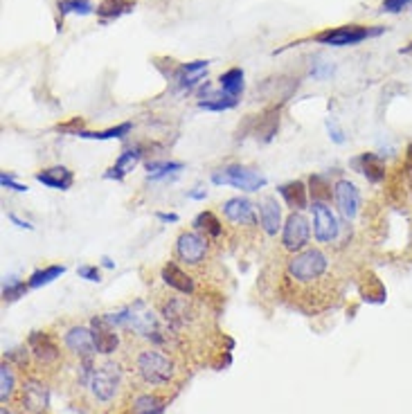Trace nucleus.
<instances>
[{
    "instance_id": "1",
    "label": "nucleus",
    "mask_w": 412,
    "mask_h": 414,
    "mask_svg": "<svg viewBox=\"0 0 412 414\" xmlns=\"http://www.w3.org/2000/svg\"><path fill=\"white\" fill-rule=\"evenodd\" d=\"M343 293V279L334 259L322 248H306L286 262L279 277V295L297 311L320 313L331 308Z\"/></svg>"
},
{
    "instance_id": "2",
    "label": "nucleus",
    "mask_w": 412,
    "mask_h": 414,
    "mask_svg": "<svg viewBox=\"0 0 412 414\" xmlns=\"http://www.w3.org/2000/svg\"><path fill=\"white\" fill-rule=\"evenodd\" d=\"M119 358L126 365L135 392L158 394L167 399L169 392H176L187 378V365L181 352H174L172 347L126 340Z\"/></svg>"
},
{
    "instance_id": "3",
    "label": "nucleus",
    "mask_w": 412,
    "mask_h": 414,
    "mask_svg": "<svg viewBox=\"0 0 412 414\" xmlns=\"http://www.w3.org/2000/svg\"><path fill=\"white\" fill-rule=\"evenodd\" d=\"M153 304H156L160 318L174 331L176 338L194 336L205 331V311L196 299L187 297L179 290H153Z\"/></svg>"
},
{
    "instance_id": "4",
    "label": "nucleus",
    "mask_w": 412,
    "mask_h": 414,
    "mask_svg": "<svg viewBox=\"0 0 412 414\" xmlns=\"http://www.w3.org/2000/svg\"><path fill=\"white\" fill-rule=\"evenodd\" d=\"M59 343L68 363H88L95 360L97 356L93 329L84 327V324H68L63 334H59Z\"/></svg>"
},
{
    "instance_id": "5",
    "label": "nucleus",
    "mask_w": 412,
    "mask_h": 414,
    "mask_svg": "<svg viewBox=\"0 0 412 414\" xmlns=\"http://www.w3.org/2000/svg\"><path fill=\"white\" fill-rule=\"evenodd\" d=\"M176 257L190 273L203 271L209 264V241L198 232H183L176 241Z\"/></svg>"
},
{
    "instance_id": "6",
    "label": "nucleus",
    "mask_w": 412,
    "mask_h": 414,
    "mask_svg": "<svg viewBox=\"0 0 412 414\" xmlns=\"http://www.w3.org/2000/svg\"><path fill=\"white\" fill-rule=\"evenodd\" d=\"M16 403L21 405L25 414H43L47 410V403H50V396H47V387L43 383V378L36 374H30L19 387Z\"/></svg>"
},
{
    "instance_id": "7",
    "label": "nucleus",
    "mask_w": 412,
    "mask_h": 414,
    "mask_svg": "<svg viewBox=\"0 0 412 414\" xmlns=\"http://www.w3.org/2000/svg\"><path fill=\"white\" fill-rule=\"evenodd\" d=\"M212 183L214 185H232L237 189L244 192H257L266 185V178L257 172H250V169H244L239 165H230L221 169V172L212 174Z\"/></svg>"
},
{
    "instance_id": "8",
    "label": "nucleus",
    "mask_w": 412,
    "mask_h": 414,
    "mask_svg": "<svg viewBox=\"0 0 412 414\" xmlns=\"http://www.w3.org/2000/svg\"><path fill=\"white\" fill-rule=\"evenodd\" d=\"M383 27H363V25H343L336 30H327L316 36L318 43L322 45H334V47H345V45H356L360 41L369 36H378Z\"/></svg>"
},
{
    "instance_id": "9",
    "label": "nucleus",
    "mask_w": 412,
    "mask_h": 414,
    "mask_svg": "<svg viewBox=\"0 0 412 414\" xmlns=\"http://www.w3.org/2000/svg\"><path fill=\"white\" fill-rule=\"evenodd\" d=\"M309 237H311L309 221H306L302 214L293 212L286 218V225L284 230H282V248H284L286 253L297 255L309 246Z\"/></svg>"
},
{
    "instance_id": "10",
    "label": "nucleus",
    "mask_w": 412,
    "mask_h": 414,
    "mask_svg": "<svg viewBox=\"0 0 412 414\" xmlns=\"http://www.w3.org/2000/svg\"><path fill=\"white\" fill-rule=\"evenodd\" d=\"M91 329H93V338H95V347H97V354L100 356H113V354H119L122 352V343H119V331L117 327L113 324L111 318L106 315H100L91 322Z\"/></svg>"
},
{
    "instance_id": "11",
    "label": "nucleus",
    "mask_w": 412,
    "mask_h": 414,
    "mask_svg": "<svg viewBox=\"0 0 412 414\" xmlns=\"http://www.w3.org/2000/svg\"><path fill=\"white\" fill-rule=\"evenodd\" d=\"M313 232H316V239L318 243H331L338 237V225L334 212L327 207V203H320V200H313Z\"/></svg>"
},
{
    "instance_id": "12",
    "label": "nucleus",
    "mask_w": 412,
    "mask_h": 414,
    "mask_svg": "<svg viewBox=\"0 0 412 414\" xmlns=\"http://www.w3.org/2000/svg\"><path fill=\"white\" fill-rule=\"evenodd\" d=\"M334 196H336V205L341 209V214L347 221H354L360 212V192L356 185L350 181H338L334 187Z\"/></svg>"
},
{
    "instance_id": "13",
    "label": "nucleus",
    "mask_w": 412,
    "mask_h": 414,
    "mask_svg": "<svg viewBox=\"0 0 412 414\" xmlns=\"http://www.w3.org/2000/svg\"><path fill=\"white\" fill-rule=\"evenodd\" d=\"M223 214L230 223L237 227H246V230H255L257 218L253 212V205L246 198H230L223 203Z\"/></svg>"
},
{
    "instance_id": "14",
    "label": "nucleus",
    "mask_w": 412,
    "mask_h": 414,
    "mask_svg": "<svg viewBox=\"0 0 412 414\" xmlns=\"http://www.w3.org/2000/svg\"><path fill=\"white\" fill-rule=\"evenodd\" d=\"M163 281L167 284L169 288L179 290V293H185V295H194V290H196L194 275L190 271H185V268L179 266L176 262H169L163 268Z\"/></svg>"
},
{
    "instance_id": "15",
    "label": "nucleus",
    "mask_w": 412,
    "mask_h": 414,
    "mask_svg": "<svg viewBox=\"0 0 412 414\" xmlns=\"http://www.w3.org/2000/svg\"><path fill=\"white\" fill-rule=\"evenodd\" d=\"M352 165L356 167L369 183H381L385 178V165L376 153H363V156H358Z\"/></svg>"
},
{
    "instance_id": "16",
    "label": "nucleus",
    "mask_w": 412,
    "mask_h": 414,
    "mask_svg": "<svg viewBox=\"0 0 412 414\" xmlns=\"http://www.w3.org/2000/svg\"><path fill=\"white\" fill-rule=\"evenodd\" d=\"M36 181L47 185V187H52V189H68L75 178H72V172L66 167H50V169L38 172Z\"/></svg>"
},
{
    "instance_id": "17",
    "label": "nucleus",
    "mask_w": 412,
    "mask_h": 414,
    "mask_svg": "<svg viewBox=\"0 0 412 414\" xmlns=\"http://www.w3.org/2000/svg\"><path fill=\"white\" fill-rule=\"evenodd\" d=\"M260 218L266 234H275L282 225V209L275 198H264L260 205Z\"/></svg>"
},
{
    "instance_id": "18",
    "label": "nucleus",
    "mask_w": 412,
    "mask_h": 414,
    "mask_svg": "<svg viewBox=\"0 0 412 414\" xmlns=\"http://www.w3.org/2000/svg\"><path fill=\"white\" fill-rule=\"evenodd\" d=\"M194 227H196V232L201 234V237H205L209 243H212L214 239H219L223 234V225H221L219 218H216L214 212H201L196 218H194Z\"/></svg>"
},
{
    "instance_id": "19",
    "label": "nucleus",
    "mask_w": 412,
    "mask_h": 414,
    "mask_svg": "<svg viewBox=\"0 0 412 414\" xmlns=\"http://www.w3.org/2000/svg\"><path fill=\"white\" fill-rule=\"evenodd\" d=\"M207 66H209V61H192V63H185V66L179 70V75H176V81H179V86H181V88H192L194 84H198V81L207 75Z\"/></svg>"
},
{
    "instance_id": "20",
    "label": "nucleus",
    "mask_w": 412,
    "mask_h": 414,
    "mask_svg": "<svg viewBox=\"0 0 412 414\" xmlns=\"http://www.w3.org/2000/svg\"><path fill=\"white\" fill-rule=\"evenodd\" d=\"M137 160H140V149H128L124 151L122 156H119V160L113 165L108 172H106V178H115V181H122V178L133 172V167L137 165Z\"/></svg>"
},
{
    "instance_id": "21",
    "label": "nucleus",
    "mask_w": 412,
    "mask_h": 414,
    "mask_svg": "<svg viewBox=\"0 0 412 414\" xmlns=\"http://www.w3.org/2000/svg\"><path fill=\"white\" fill-rule=\"evenodd\" d=\"M279 194L284 196V200L293 209H304L306 205H309V198H306V187H304V183H300V181L288 183V185H284V187H279Z\"/></svg>"
},
{
    "instance_id": "22",
    "label": "nucleus",
    "mask_w": 412,
    "mask_h": 414,
    "mask_svg": "<svg viewBox=\"0 0 412 414\" xmlns=\"http://www.w3.org/2000/svg\"><path fill=\"white\" fill-rule=\"evenodd\" d=\"M0 392H3V403L10 405L16 403V396H19V387H16V376H14V369L12 365L3 363V367H0Z\"/></svg>"
},
{
    "instance_id": "23",
    "label": "nucleus",
    "mask_w": 412,
    "mask_h": 414,
    "mask_svg": "<svg viewBox=\"0 0 412 414\" xmlns=\"http://www.w3.org/2000/svg\"><path fill=\"white\" fill-rule=\"evenodd\" d=\"M219 84H221V91H223L225 95L234 97V100H237V95L244 91V70H239V68L228 70L225 75H221Z\"/></svg>"
},
{
    "instance_id": "24",
    "label": "nucleus",
    "mask_w": 412,
    "mask_h": 414,
    "mask_svg": "<svg viewBox=\"0 0 412 414\" xmlns=\"http://www.w3.org/2000/svg\"><path fill=\"white\" fill-rule=\"evenodd\" d=\"M63 273H66V268H63V266H47L45 271H36L34 275H32L27 286L30 288H38V286H43V284H50L52 279H56Z\"/></svg>"
},
{
    "instance_id": "25",
    "label": "nucleus",
    "mask_w": 412,
    "mask_h": 414,
    "mask_svg": "<svg viewBox=\"0 0 412 414\" xmlns=\"http://www.w3.org/2000/svg\"><path fill=\"white\" fill-rule=\"evenodd\" d=\"M128 131H131V124H119L115 128H106V131H95V133H88V131H79L77 135L82 137H91V140H111V137H122L126 135Z\"/></svg>"
},
{
    "instance_id": "26",
    "label": "nucleus",
    "mask_w": 412,
    "mask_h": 414,
    "mask_svg": "<svg viewBox=\"0 0 412 414\" xmlns=\"http://www.w3.org/2000/svg\"><path fill=\"white\" fill-rule=\"evenodd\" d=\"M128 7H131L128 0H104V3L97 7V14L104 16V19H111V16H117V14L126 12Z\"/></svg>"
},
{
    "instance_id": "27",
    "label": "nucleus",
    "mask_w": 412,
    "mask_h": 414,
    "mask_svg": "<svg viewBox=\"0 0 412 414\" xmlns=\"http://www.w3.org/2000/svg\"><path fill=\"white\" fill-rule=\"evenodd\" d=\"M181 169H183L181 162H149L147 165L149 178H160V176H167L172 172H181Z\"/></svg>"
},
{
    "instance_id": "28",
    "label": "nucleus",
    "mask_w": 412,
    "mask_h": 414,
    "mask_svg": "<svg viewBox=\"0 0 412 414\" xmlns=\"http://www.w3.org/2000/svg\"><path fill=\"white\" fill-rule=\"evenodd\" d=\"M59 10L61 14H91L93 5L86 3V0H61Z\"/></svg>"
},
{
    "instance_id": "29",
    "label": "nucleus",
    "mask_w": 412,
    "mask_h": 414,
    "mask_svg": "<svg viewBox=\"0 0 412 414\" xmlns=\"http://www.w3.org/2000/svg\"><path fill=\"white\" fill-rule=\"evenodd\" d=\"M311 194H313V200H320V203H327L331 198L329 185L322 181L320 176H313L311 178Z\"/></svg>"
},
{
    "instance_id": "30",
    "label": "nucleus",
    "mask_w": 412,
    "mask_h": 414,
    "mask_svg": "<svg viewBox=\"0 0 412 414\" xmlns=\"http://www.w3.org/2000/svg\"><path fill=\"white\" fill-rule=\"evenodd\" d=\"M412 7V0H385L381 5V12H387V14H399L403 10H408Z\"/></svg>"
},
{
    "instance_id": "31",
    "label": "nucleus",
    "mask_w": 412,
    "mask_h": 414,
    "mask_svg": "<svg viewBox=\"0 0 412 414\" xmlns=\"http://www.w3.org/2000/svg\"><path fill=\"white\" fill-rule=\"evenodd\" d=\"M79 275H82L84 279L100 281V271H97L95 266H82V268H79Z\"/></svg>"
},
{
    "instance_id": "32",
    "label": "nucleus",
    "mask_w": 412,
    "mask_h": 414,
    "mask_svg": "<svg viewBox=\"0 0 412 414\" xmlns=\"http://www.w3.org/2000/svg\"><path fill=\"white\" fill-rule=\"evenodd\" d=\"M0 183H3V187H10V189H16V192H27V187L25 185H19V183H14L10 176L7 174H3L0 176Z\"/></svg>"
},
{
    "instance_id": "33",
    "label": "nucleus",
    "mask_w": 412,
    "mask_h": 414,
    "mask_svg": "<svg viewBox=\"0 0 412 414\" xmlns=\"http://www.w3.org/2000/svg\"><path fill=\"white\" fill-rule=\"evenodd\" d=\"M403 172H406V176L412 178V144L406 149V160H403Z\"/></svg>"
},
{
    "instance_id": "34",
    "label": "nucleus",
    "mask_w": 412,
    "mask_h": 414,
    "mask_svg": "<svg viewBox=\"0 0 412 414\" xmlns=\"http://www.w3.org/2000/svg\"><path fill=\"white\" fill-rule=\"evenodd\" d=\"M327 126H329V133H331V137H334L336 142H343V133L338 131V126L334 124V122L329 119V122H327Z\"/></svg>"
},
{
    "instance_id": "35",
    "label": "nucleus",
    "mask_w": 412,
    "mask_h": 414,
    "mask_svg": "<svg viewBox=\"0 0 412 414\" xmlns=\"http://www.w3.org/2000/svg\"><path fill=\"white\" fill-rule=\"evenodd\" d=\"M158 218H160V221H179V216H176V214H158Z\"/></svg>"
},
{
    "instance_id": "36",
    "label": "nucleus",
    "mask_w": 412,
    "mask_h": 414,
    "mask_svg": "<svg viewBox=\"0 0 412 414\" xmlns=\"http://www.w3.org/2000/svg\"><path fill=\"white\" fill-rule=\"evenodd\" d=\"M10 218H12V221H14L16 225H19V227H27V230H30V227H32V225H30V223H25V221H19V218H16L14 214H12Z\"/></svg>"
},
{
    "instance_id": "37",
    "label": "nucleus",
    "mask_w": 412,
    "mask_h": 414,
    "mask_svg": "<svg viewBox=\"0 0 412 414\" xmlns=\"http://www.w3.org/2000/svg\"><path fill=\"white\" fill-rule=\"evenodd\" d=\"M0 414H16V412L10 408V405H3V412H0Z\"/></svg>"
},
{
    "instance_id": "38",
    "label": "nucleus",
    "mask_w": 412,
    "mask_h": 414,
    "mask_svg": "<svg viewBox=\"0 0 412 414\" xmlns=\"http://www.w3.org/2000/svg\"><path fill=\"white\" fill-rule=\"evenodd\" d=\"M190 196H192V198H203V196H205V194H203V192H192V194H190Z\"/></svg>"
},
{
    "instance_id": "39",
    "label": "nucleus",
    "mask_w": 412,
    "mask_h": 414,
    "mask_svg": "<svg viewBox=\"0 0 412 414\" xmlns=\"http://www.w3.org/2000/svg\"><path fill=\"white\" fill-rule=\"evenodd\" d=\"M401 54H408V56H412V43H410L408 47H403V50H401Z\"/></svg>"
}]
</instances>
